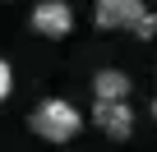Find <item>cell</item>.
I'll use <instances>...</instances> for the list:
<instances>
[{
    "mask_svg": "<svg viewBox=\"0 0 157 152\" xmlns=\"http://www.w3.org/2000/svg\"><path fill=\"white\" fill-rule=\"evenodd\" d=\"M28 124H33V134L46 138V143H69L78 129H83V115H78V106L65 102V97H46V102L33 106Z\"/></svg>",
    "mask_w": 157,
    "mask_h": 152,
    "instance_id": "cell-1",
    "label": "cell"
},
{
    "mask_svg": "<svg viewBox=\"0 0 157 152\" xmlns=\"http://www.w3.org/2000/svg\"><path fill=\"white\" fill-rule=\"evenodd\" d=\"M28 23H33V32H37V37L60 42V37H69V32H74V9H69V0H37Z\"/></svg>",
    "mask_w": 157,
    "mask_h": 152,
    "instance_id": "cell-2",
    "label": "cell"
},
{
    "mask_svg": "<svg viewBox=\"0 0 157 152\" xmlns=\"http://www.w3.org/2000/svg\"><path fill=\"white\" fill-rule=\"evenodd\" d=\"M143 0H93V23L102 32H120V28H134L143 19Z\"/></svg>",
    "mask_w": 157,
    "mask_h": 152,
    "instance_id": "cell-3",
    "label": "cell"
},
{
    "mask_svg": "<svg viewBox=\"0 0 157 152\" xmlns=\"http://www.w3.org/2000/svg\"><path fill=\"white\" fill-rule=\"evenodd\" d=\"M93 124H97L106 138L125 143V138L134 134V106H129V102H97V106H93Z\"/></svg>",
    "mask_w": 157,
    "mask_h": 152,
    "instance_id": "cell-4",
    "label": "cell"
},
{
    "mask_svg": "<svg viewBox=\"0 0 157 152\" xmlns=\"http://www.w3.org/2000/svg\"><path fill=\"white\" fill-rule=\"evenodd\" d=\"M93 97H97V102H125V97H129V74H125V69H97Z\"/></svg>",
    "mask_w": 157,
    "mask_h": 152,
    "instance_id": "cell-5",
    "label": "cell"
},
{
    "mask_svg": "<svg viewBox=\"0 0 157 152\" xmlns=\"http://www.w3.org/2000/svg\"><path fill=\"white\" fill-rule=\"evenodd\" d=\"M134 37H143V42H152V37H157V14H143V19L134 23Z\"/></svg>",
    "mask_w": 157,
    "mask_h": 152,
    "instance_id": "cell-6",
    "label": "cell"
},
{
    "mask_svg": "<svg viewBox=\"0 0 157 152\" xmlns=\"http://www.w3.org/2000/svg\"><path fill=\"white\" fill-rule=\"evenodd\" d=\"M10 92H14V69H10L5 60H0V102H5Z\"/></svg>",
    "mask_w": 157,
    "mask_h": 152,
    "instance_id": "cell-7",
    "label": "cell"
},
{
    "mask_svg": "<svg viewBox=\"0 0 157 152\" xmlns=\"http://www.w3.org/2000/svg\"><path fill=\"white\" fill-rule=\"evenodd\" d=\"M152 115H157V102H152Z\"/></svg>",
    "mask_w": 157,
    "mask_h": 152,
    "instance_id": "cell-8",
    "label": "cell"
}]
</instances>
